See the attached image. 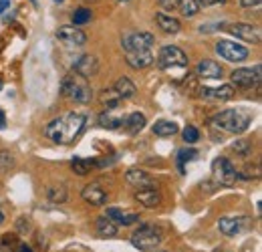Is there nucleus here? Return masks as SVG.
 I'll return each mask as SVG.
<instances>
[{
    "mask_svg": "<svg viewBox=\"0 0 262 252\" xmlns=\"http://www.w3.org/2000/svg\"><path fill=\"white\" fill-rule=\"evenodd\" d=\"M87 125V117L83 113H67L65 117H59L45 127V135L59 143V145H71Z\"/></svg>",
    "mask_w": 262,
    "mask_h": 252,
    "instance_id": "nucleus-1",
    "label": "nucleus"
},
{
    "mask_svg": "<svg viewBox=\"0 0 262 252\" xmlns=\"http://www.w3.org/2000/svg\"><path fill=\"white\" fill-rule=\"evenodd\" d=\"M61 91H63L65 97L77 101V103H83V105H85V103H91V99H93V91H91L89 83L85 81V77H81V75H77V73L67 75L65 79H63Z\"/></svg>",
    "mask_w": 262,
    "mask_h": 252,
    "instance_id": "nucleus-2",
    "label": "nucleus"
},
{
    "mask_svg": "<svg viewBox=\"0 0 262 252\" xmlns=\"http://www.w3.org/2000/svg\"><path fill=\"white\" fill-rule=\"evenodd\" d=\"M214 123L228 133H242L250 125V115L240 109H226V111L216 113Z\"/></svg>",
    "mask_w": 262,
    "mask_h": 252,
    "instance_id": "nucleus-3",
    "label": "nucleus"
},
{
    "mask_svg": "<svg viewBox=\"0 0 262 252\" xmlns=\"http://www.w3.org/2000/svg\"><path fill=\"white\" fill-rule=\"evenodd\" d=\"M131 244L141 252L156 250V248L162 244V232H160V228H156L154 224H143V226H139V228L133 232Z\"/></svg>",
    "mask_w": 262,
    "mask_h": 252,
    "instance_id": "nucleus-4",
    "label": "nucleus"
},
{
    "mask_svg": "<svg viewBox=\"0 0 262 252\" xmlns=\"http://www.w3.org/2000/svg\"><path fill=\"white\" fill-rule=\"evenodd\" d=\"M158 63H160L162 69H173V67L186 69V67H188V57H186V53H184L180 47L167 45V47H164V49L160 51Z\"/></svg>",
    "mask_w": 262,
    "mask_h": 252,
    "instance_id": "nucleus-5",
    "label": "nucleus"
},
{
    "mask_svg": "<svg viewBox=\"0 0 262 252\" xmlns=\"http://www.w3.org/2000/svg\"><path fill=\"white\" fill-rule=\"evenodd\" d=\"M212 176H214V180H216L218 184H222V186H232V184L236 182V178H238L236 167H234L232 161L226 158H216L212 161Z\"/></svg>",
    "mask_w": 262,
    "mask_h": 252,
    "instance_id": "nucleus-6",
    "label": "nucleus"
},
{
    "mask_svg": "<svg viewBox=\"0 0 262 252\" xmlns=\"http://www.w3.org/2000/svg\"><path fill=\"white\" fill-rule=\"evenodd\" d=\"M260 65H256L254 69H236L232 75H230V81L234 87H240V89H252L260 83Z\"/></svg>",
    "mask_w": 262,
    "mask_h": 252,
    "instance_id": "nucleus-7",
    "label": "nucleus"
},
{
    "mask_svg": "<svg viewBox=\"0 0 262 252\" xmlns=\"http://www.w3.org/2000/svg\"><path fill=\"white\" fill-rule=\"evenodd\" d=\"M216 53L232 63H240L248 57V49L240 43H234V40H218L216 43Z\"/></svg>",
    "mask_w": 262,
    "mask_h": 252,
    "instance_id": "nucleus-8",
    "label": "nucleus"
},
{
    "mask_svg": "<svg viewBox=\"0 0 262 252\" xmlns=\"http://www.w3.org/2000/svg\"><path fill=\"white\" fill-rule=\"evenodd\" d=\"M222 31L234 34L236 38H242V40H248V43H258L260 40V29L252 27V25H244V23H226V25H220Z\"/></svg>",
    "mask_w": 262,
    "mask_h": 252,
    "instance_id": "nucleus-9",
    "label": "nucleus"
},
{
    "mask_svg": "<svg viewBox=\"0 0 262 252\" xmlns=\"http://www.w3.org/2000/svg\"><path fill=\"white\" fill-rule=\"evenodd\" d=\"M154 43H156V36L151 32H129L121 40L125 51H147Z\"/></svg>",
    "mask_w": 262,
    "mask_h": 252,
    "instance_id": "nucleus-10",
    "label": "nucleus"
},
{
    "mask_svg": "<svg viewBox=\"0 0 262 252\" xmlns=\"http://www.w3.org/2000/svg\"><path fill=\"white\" fill-rule=\"evenodd\" d=\"M57 38L69 47V49H75V47H81V45H85L87 43V34L83 31H79L75 25L73 27H61L59 31H57Z\"/></svg>",
    "mask_w": 262,
    "mask_h": 252,
    "instance_id": "nucleus-11",
    "label": "nucleus"
},
{
    "mask_svg": "<svg viewBox=\"0 0 262 252\" xmlns=\"http://www.w3.org/2000/svg\"><path fill=\"white\" fill-rule=\"evenodd\" d=\"M248 226H250V218H244V216H238V218H220L218 220L220 232L226 234V236H238L244 230H248Z\"/></svg>",
    "mask_w": 262,
    "mask_h": 252,
    "instance_id": "nucleus-12",
    "label": "nucleus"
},
{
    "mask_svg": "<svg viewBox=\"0 0 262 252\" xmlns=\"http://www.w3.org/2000/svg\"><path fill=\"white\" fill-rule=\"evenodd\" d=\"M125 180H127V184H129L131 188H135V190L156 188L154 178H151L149 174L141 172V170H129V172L125 174Z\"/></svg>",
    "mask_w": 262,
    "mask_h": 252,
    "instance_id": "nucleus-13",
    "label": "nucleus"
},
{
    "mask_svg": "<svg viewBox=\"0 0 262 252\" xmlns=\"http://www.w3.org/2000/svg\"><path fill=\"white\" fill-rule=\"evenodd\" d=\"M125 61L133 69H145L154 63V53L147 51H125Z\"/></svg>",
    "mask_w": 262,
    "mask_h": 252,
    "instance_id": "nucleus-14",
    "label": "nucleus"
},
{
    "mask_svg": "<svg viewBox=\"0 0 262 252\" xmlns=\"http://www.w3.org/2000/svg\"><path fill=\"white\" fill-rule=\"evenodd\" d=\"M99 71V61L97 57H93V55H85V57H81L77 63H75V73L77 75H81V77H93L95 73Z\"/></svg>",
    "mask_w": 262,
    "mask_h": 252,
    "instance_id": "nucleus-15",
    "label": "nucleus"
},
{
    "mask_svg": "<svg viewBox=\"0 0 262 252\" xmlns=\"http://www.w3.org/2000/svg\"><path fill=\"white\" fill-rule=\"evenodd\" d=\"M81 196H83V200L89 202L91 206H101V204L107 202V192L101 188L99 184H89V186H85L83 192H81Z\"/></svg>",
    "mask_w": 262,
    "mask_h": 252,
    "instance_id": "nucleus-16",
    "label": "nucleus"
},
{
    "mask_svg": "<svg viewBox=\"0 0 262 252\" xmlns=\"http://www.w3.org/2000/svg\"><path fill=\"white\" fill-rule=\"evenodd\" d=\"M107 218L115 224H121V226H131V224L139 222V214L129 212V210H121V208H107Z\"/></svg>",
    "mask_w": 262,
    "mask_h": 252,
    "instance_id": "nucleus-17",
    "label": "nucleus"
},
{
    "mask_svg": "<svg viewBox=\"0 0 262 252\" xmlns=\"http://www.w3.org/2000/svg\"><path fill=\"white\" fill-rule=\"evenodd\" d=\"M196 71H198V75L204 77V79H220V75H222V67L216 63V61H212V59L200 61L196 67Z\"/></svg>",
    "mask_w": 262,
    "mask_h": 252,
    "instance_id": "nucleus-18",
    "label": "nucleus"
},
{
    "mask_svg": "<svg viewBox=\"0 0 262 252\" xmlns=\"http://www.w3.org/2000/svg\"><path fill=\"white\" fill-rule=\"evenodd\" d=\"M200 95L206 97V99H214V101H226V99L234 97V87L232 85H222V87H214V89L204 87L200 91Z\"/></svg>",
    "mask_w": 262,
    "mask_h": 252,
    "instance_id": "nucleus-19",
    "label": "nucleus"
},
{
    "mask_svg": "<svg viewBox=\"0 0 262 252\" xmlns=\"http://www.w3.org/2000/svg\"><path fill=\"white\" fill-rule=\"evenodd\" d=\"M156 23H158V27H160L165 34H178V32L182 31L180 20L173 18V16H167L164 12H158V14H156Z\"/></svg>",
    "mask_w": 262,
    "mask_h": 252,
    "instance_id": "nucleus-20",
    "label": "nucleus"
},
{
    "mask_svg": "<svg viewBox=\"0 0 262 252\" xmlns=\"http://www.w3.org/2000/svg\"><path fill=\"white\" fill-rule=\"evenodd\" d=\"M135 198H137V202L139 204H143L145 208H156L158 204H160V200H162V196H160V192L156 188H147V190H137V194H135Z\"/></svg>",
    "mask_w": 262,
    "mask_h": 252,
    "instance_id": "nucleus-21",
    "label": "nucleus"
},
{
    "mask_svg": "<svg viewBox=\"0 0 262 252\" xmlns=\"http://www.w3.org/2000/svg\"><path fill=\"white\" fill-rule=\"evenodd\" d=\"M123 121H125V117L113 113L111 109H107L99 115V125L105 127V129H119V127H123Z\"/></svg>",
    "mask_w": 262,
    "mask_h": 252,
    "instance_id": "nucleus-22",
    "label": "nucleus"
},
{
    "mask_svg": "<svg viewBox=\"0 0 262 252\" xmlns=\"http://www.w3.org/2000/svg\"><path fill=\"white\" fill-rule=\"evenodd\" d=\"M95 230H97V234L101 238H113V236L117 234V224L111 222L105 216V218H99V220L95 222Z\"/></svg>",
    "mask_w": 262,
    "mask_h": 252,
    "instance_id": "nucleus-23",
    "label": "nucleus"
},
{
    "mask_svg": "<svg viewBox=\"0 0 262 252\" xmlns=\"http://www.w3.org/2000/svg\"><path fill=\"white\" fill-rule=\"evenodd\" d=\"M123 125L129 129V133H139V131L145 127V115L139 113V111H133V113H129V115L125 117Z\"/></svg>",
    "mask_w": 262,
    "mask_h": 252,
    "instance_id": "nucleus-24",
    "label": "nucleus"
},
{
    "mask_svg": "<svg viewBox=\"0 0 262 252\" xmlns=\"http://www.w3.org/2000/svg\"><path fill=\"white\" fill-rule=\"evenodd\" d=\"M113 89L119 93L121 99H131V97L135 95V91H137V89H135V85L131 83V79H127V77H119Z\"/></svg>",
    "mask_w": 262,
    "mask_h": 252,
    "instance_id": "nucleus-25",
    "label": "nucleus"
},
{
    "mask_svg": "<svg viewBox=\"0 0 262 252\" xmlns=\"http://www.w3.org/2000/svg\"><path fill=\"white\" fill-rule=\"evenodd\" d=\"M178 123H173V121H156L154 127H151V131L156 133V135H160V137H167V135H173V133H178Z\"/></svg>",
    "mask_w": 262,
    "mask_h": 252,
    "instance_id": "nucleus-26",
    "label": "nucleus"
},
{
    "mask_svg": "<svg viewBox=\"0 0 262 252\" xmlns=\"http://www.w3.org/2000/svg\"><path fill=\"white\" fill-rule=\"evenodd\" d=\"M47 196L51 202H57V204H63L67 200V186L65 184H53L47 190Z\"/></svg>",
    "mask_w": 262,
    "mask_h": 252,
    "instance_id": "nucleus-27",
    "label": "nucleus"
},
{
    "mask_svg": "<svg viewBox=\"0 0 262 252\" xmlns=\"http://www.w3.org/2000/svg\"><path fill=\"white\" fill-rule=\"evenodd\" d=\"M121 101H123V99L119 97V93H117L115 89H109V91H103V93H101V103H103L107 109H115Z\"/></svg>",
    "mask_w": 262,
    "mask_h": 252,
    "instance_id": "nucleus-28",
    "label": "nucleus"
},
{
    "mask_svg": "<svg viewBox=\"0 0 262 252\" xmlns=\"http://www.w3.org/2000/svg\"><path fill=\"white\" fill-rule=\"evenodd\" d=\"M178 8L184 16H194L198 14L200 6H198V0H178Z\"/></svg>",
    "mask_w": 262,
    "mask_h": 252,
    "instance_id": "nucleus-29",
    "label": "nucleus"
},
{
    "mask_svg": "<svg viewBox=\"0 0 262 252\" xmlns=\"http://www.w3.org/2000/svg\"><path fill=\"white\" fill-rule=\"evenodd\" d=\"M91 10L89 8H77L75 12H73V25H87V23H91Z\"/></svg>",
    "mask_w": 262,
    "mask_h": 252,
    "instance_id": "nucleus-30",
    "label": "nucleus"
},
{
    "mask_svg": "<svg viewBox=\"0 0 262 252\" xmlns=\"http://www.w3.org/2000/svg\"><path fill=\"white\" fill-rule=\"evenodd\" d=\"M93 165H95L93 159H81V158L73 159V170H75L77 174H87Z\"/></svg>",
    "mask_w": 262,
    "mask_h": 252,
    "instance_id": "nucleus-31",
    "label": "nucleus"
},
{
    "mask_svg": "<svg viewBox=\"0 0 262 252\" xmlns=\"http://www.w3.org/2000/svg\"><path fill=\"white\" fill-rule=\"evenodd\" d=\"M182 137H184L186 143H196L198 139H200V131L194 125H188L182 131Z\"/></svg>",
    "mask_w": 262,
    "mask_h": 252,
    "instance_id": "nucleus-32",
    "label": "nucleus"
},
{
    "mask_svg": "<svg viewBox=\"0 0 262 252\" xmlns=\"http://www.w3.org/2000/svg\"><path fill=\"white\" fill-rule=\"evenodd\" d=\"M12 165H14V158H12L8 152H0V170L6 172V170H10Z\"/></svg>",
    "mask_w": 262,
    "mask_h": 252,
    "instance_id": "nucleus-33",
    "label": "nucleus"
},
{
    "mask_svg": "<svg viewBox=\"0 0 262 252\" xmlns=\"http://www.w3.org/2000/svg\"><path fill=\"white\" fill-rule=\"evenodd\" d=\"M196 156H198L196 150H182V152L178 154V161H180V163H186V161L194 159Z\"/></svg>",
    "mask_w": 262,
    "mask_h": 252,
    "instance_id": "nucleus-34",
    "label": "nucleus"
},
{
    "mask_svg": "<svg viewBox=\"0 0 262 252\" xmlns=\"http://www.w3.org/2000/svg\"><path fill=\"white\" fill-rule=\"evenodd\" d=\"M232 150H234V152H238V154H248V152H250L248 141H236V143L232 145Z\"/></svg>",
    "mask_w": 262,
    "mask_h": 252,
    "instance_id": "nucleus-35",
    "label": "nucleus"
},
{
    "mask_svg": "<svg viewBox=\"0 0 262 252\" xmlns=\"http://www.w3.org/2000/svg\"><path fill=\"white\" fill-rule=\"evenodd\" d=\"M160 2V6L165 8V10H173V8H178V0H158Z\"/></svg>",
    "mask_w": 262,
    "mask_h": 252,
    "instance_id": "nucleus-36",
    "label": "nucleus"
},
{
    "mask_svg": "<svg viewBox=\"0 0 262 252\" xmlns=\"http://www.w3.org/2000/svg\"><path fill=\"white\" fill-rule=\"evenodd\" d=\"M226 0H198V6H204V8H208V6H216V4H224Z\"/></svg>",
    "mask_w": 262,
    "mask_h": 252,
    "instance_id": "nucleus-37",
    "label": "nucleus"
},
{
    "mask_svg": "<svg viewBox=\"0 0 262 252\" xmlns=\"http://www.w3.org/2000/svg\"><path fill=\"white\" fill-rule=\"evenodd\" d=\"M262 0H240V4L244 6V8H252V6H260Z\"/></svg>",
    "mask_w": 262,
    "mask_h": 252,
    "instance_id": "nucleus-38",
    "label": "nucleus"
},
{
    "mask_svg": "<svg viewBox=\"0 0 262 252\" xmlns=\"http://www.w3.org/2000/svg\"><path fill=\"white\" fill-rule=\"evenodd\" d=\"M0 129H6V115L2 109H0Z\"/></svg>",
    "mask_w": 262,
    "mask_h": 252,
    "instance_id": "nucleus-39",
    "label": "nucleus"
},
{
    "mask_svg": "<svg viewBox=\"0 0 262 252\" xmlns=\"http://www.w3.org/2000/svg\"><path fill=\"white\" fill-rule=\"evenodd\" d=\"M14 252H33V250H31L27 244H18V246L14 248Z\"/></svg>",
    "mask_w": 262,
    "mask_h": 252,
    "instance_id": "nucleus-40",
    "label": "nucleus"
},
{
    "mask_svg": "<svg viewBox=\"0 0 262 252\" xmlns=\"http://www.w3.org/2000/svg\"><path fill=\"white\" fill-rule=\"evenodd\" d=\"M8 2H10V0H0V14H2L4 10H6V6H8Z\"/></svg>",
    "mask_w": 262,
    "mask_h": 252,
    "instance_id": "nucleus-41",
    "label": "nucleus"
},
{
    "mask_svg": "<svg viewBox=\"0 0 262 252\" xmlns=\"http://www.w3.org/2000/svg\"><path fill=\"white\" fill-rule=\"evenodd\" d=\"M4 222V210H2V206H0V224Z\"/></svg>",
    "mask_w": 262,
    "mask_h": 252,
    "instance_id": "nucleus-42",
    "label": "nucleus"
},
{
    "mask_svg": "<svg viewBox=\"0 0 262 252\" xmlns=\"http://www.w3.org/2000/svg\"><path fill=\"white\" fill-rule=\"evenodd\" d=\"M214 252H226V250H214Z\"/></svg>",
    "mask_w": 262,
    "mask_h": 252,
    "instance_id": "nucleus-43",
    "label": "nucleus"
},
{
    "mask_svg": "<svg viewBox=\"0 0 262 252\" xmlns=\"http://www.w3.org/2000/svg\"><path fill=\"white\" fill-rule=\"evenodd\" d=\"M0 89H2V81H0Z\"/></svg>",
    "mask_w": 262,
    "mask_h": 252,
    "instance_id": "nucleus-44",
    "label": "nucleus"
},
{
    "mask_svg": "<svg viewBox=\"0 0 262 252\" xmlns=\"http://www.w3.org/2000/svg\"><path fill=\"white\" fill-rule=\"evenodd\" d=\"M57 2H63V0H57Z\"/></svg>",
    "mask_w": 262,
    "mask_h": 252,
    "instance_id": "nucleus-45",
    "label": "nucleus"
},
{
    "mask_svg": "<svg viewBox=\"0 0 262 252\" xmlns=\"http://www.w3.org/2000/svg\"><path fill=\"white\" fill-rule=\"evenodd\" d=\"M121 2H127V0H121Z\"/></svg>",
    "mask_w": 262,
    "mask_h": 252,
    "instance_id": "nucleus-46",
    "label": "nucleus"
},
{
    "mask_svg": "<svg viewBox=\"0 0 262 252\" xmlns=\"http://www.w3.org/2000/svg\"><path fill=\"white\" fill-rule=\"evenodd\" d=\"M33 2H34V4H36V0H33Z\"/></svg>",
    "mask_w": 262,
    "mask_h": 252,
    "instance_id": "nucleus-47",
    "label": "nucleus"
},
{
    "mask_svg": "<svg viewBox=\"0 0 262 252\" xmlns=\"http://www.w3.org/2000/svg\"><path fill=\"white\" fill-rule=\"evenodd\" d=\"M89 2H93V0H89Z\"/></svg>",
    "mask_w": 262,
    "mask_h": 252,
    "instance_id": "nucleus-48",
    "label": "nucleus"
}]
</instances>
